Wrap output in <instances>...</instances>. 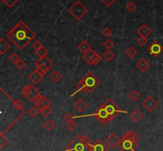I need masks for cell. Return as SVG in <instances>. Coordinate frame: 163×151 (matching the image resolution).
I'll list each match as a JSON object with an SVG mask.
<instances>
[{"label":"cell","instance_id":"6da1fadb","mask_svg":"<svg viewBox=\"0 0 163 151\" xmlns=\"http://www.w3.org/2000/svg\"><path fill=\"white\" fill-rule=\"evenodd\" d=\"M6 35L20 50L24 49L33 39L36 37V34L34 33V31L29 28L22 21H19Z\"/></svg>","mask_w":163,"mask_h":151},{"label":"cell","instance_id":"7a4b0ae2","mask_svg":"<svg viewBox=\"0 0 163 151\" xmlns=\"http://www.w3.org/2000/svg\"><path fill=\"white\" fill-rule=\"evenodd\" d=\"M119 113H127V112L122 110L114 100L111 99V98H109L108 100H107L105 101V103H104L103 105L97 108V110L93 114L87 115H80V116H74V118L95 116L100 121V123L101 124L105 126L108 123H110L117 115H119Z\"/></svg>","mask_w":163,"mask_h":151},{"label":"cell","instance_id":"3957f363","mask_svg":"<svg viewBox=\"0 0 163 151\" xmlns=\"http://www.w3.org/2000/svg\"><path fill=\"white\" fill-rule=\"evenodd\" d=\"M100 84V80L92 72H88L84 76L83 78H81L80 82H78L76 85L77 90L71 94V97H73L79 92H92Z\"/></svg>","mask_w":163,"mask_h":151},{"label":"cell","instance_id":"277c9868","mask_svg":"<svg viewBox=\"0 0 163 151\" xmlns=\"http://www.w3.org/2000/svg\"><path fill=\"white\" fill-rule=\"evenodd\" d=\"M139 135L135 131H127L123 136L118 145L122 151H136L138 147V140H139Z\"/></svg>","mask_w":163,"mask_h":151},{"label":"cell","instance_id":"5b68a950","mask_svg":"<svg viewBox=\"0 0 163 151\" xmlns=\"http://www.w3.org/2000/svg\"><path fill=\"white\" fill-rule=\"evenodd\" d=\"M92 145L84 140V136L79 135L68 145L65 151H91Z\"/></svg>","mask_w":163,"mask_h":151},{"label":"cell","instance_id":"8992f818","mask_svg":"<svg viewBox=\"0 0 163 151\" xmlns=\"http://www.w3.org/2000/svg\"><path fill=\"white\" fill-rule=\"evenodd\" d=\"M69 12L77 20H80L88 13V9L80 3V1H76L74 4H73L71 7L69 9Z\"/></svg>","mask_w":163,"mask_h":151},{"label":"cell","instance_id":"52a82bcc","mask_svg":"<svg viewBox=\"0 0 163 151\" xmlns=\"http://www.w3.org/2000/svg\"><path fill=\"white\" fill-rule=\"evenodd\" d=\"M22 93L30 102L34 101L40 96V93L38 89L32 84L24 87L22 90Z\"/></svg>","mask_w":163,"mask_h":151},{"label":"cell","instance_id":"ba28073f","mask_svg":"<svg viewBox=\"0 0 163 151\" xmlns=\"http://www.w3.org/2000/svg\"><path fill=\"white\" fill-rule=\"evenodd\" d=\"M147 51L154 57H158L163 52V46L158 41H155L148 47Z\"/></svg>","mask_w":163,"mask_h":151},{"label":"cell","instance_id":"9c48e42d","mask_svg":"<svg viewBox=\"0 0 163 151\" xmlns=\"http://www.w3.org/2000/svg\"><path fill=\"white\" fill-rule=\"evenodd\" d=\"M158 102L157 100L153 98L152 96H149L146 99L142 101V106L145 108L148 111V112H153V111L156 108L158 107Z\"/></svg>","mask_w":163,"mask_h":151},{"label":"cell","instance_id":"30bf717a","mask_svg":"<svg viewBox=\"0 0 163 151\" xmlns=\"http://www.w3.org/2000/svg\"><path fill=\"white\" fill-rule=\"evenodd\" d=\"M34 102L35 106L37 108H38L39 110H41L42 108L46 107V106H50L51 105V102L45 96H42V95H40L38 98L34 100Z\"/></svg>","mask_w":163,"mask_h":151},{"label":"cell","instance_id":"8fae6325","mask_svg":"<svg viewBox=\"0 0 163 151\" xmlns=\"http://www.w3.org/2000/svg\"><path fill=\"white\" fill-rule=\"evenodd\" d=\"M119 141H120V139L117 137L116 135H115V133H111L108 137H107V138L105 139L107 145L111 148H114L116 146H118Z\"/></svg>","mask_w":163,"mask_h":151},{"label":"cell","instance_id":"7c38bea8","mask_svg":"<svg viewBox=\"0 0 163 151\" xmlns=\"http://www.w3.org/2000/svg\"><path fill=\"white\" fill-rule=\"evenodd\" d=\"M34 65H35L36 67H38L39 65H44L47 68H49V69L50 70L53 67L54 63H53V62L49 59V57H47L46 56L42 57L41 59H38V60H37V61L34 63Z\"/></svg>","mask_w":163,"mask_h":151},{"label":"cell","instance_id":"4fadbf2b","mask_svg":"<svg viewBox=\"0 0 163 151\" xmlns=\"http://www.w3.org/2000/svg\"><path fill=\"white\" fill-rule=\"evenodd\" d=\"M108 147L103 142L98 139L92 145L91 151H107Z\"/></svg>","mask_w":163,"mask_h":151},{"label":"cell","instance_id":"5bb4252c","mask_svg":"<svg viewBox=\"0 0 163 151\" xmlns=\"http://www.w3.org/2000/svg\"><path fill=\"white\" fill-rule=\"evenodd\" d=\"M43 77H44V76H43L42 74H40V73L35 69L34 71L32 72L31 74L29 75V79L34 84L37 85L38 84L39 82L42 81Z\"/></svg>","mask_w":163,"mask_h":151},{"label":"cell","instance_id":"9a60e30c","mask_svg":"<svg viewBox=\"0 0 163 151\" xmlns=\"http://www.w3.org/2000/svg\"><path fill=\"white\" fill-rule=\"evenodd\" d=\"M74 108L79 112V113H83L84 111L85 110L86 108L88 107V104L86 103L84 100H83L82 98H79L73 105Z\"/></svg>","mask_w":163,"mask_h":151},{"label":"cell","instance_id":"2e32d148","mask_svg":"<svg viewBox=\"0 0 163 151\" xmlns=\"http://www.w3.org/2000/svg\"><path fill=\"white\" fill-rule=\"evenodd\" d=\"M150 63H149L146 59H144V58H142V59H140L139 61L136 63V67H137L138 69L140 70V71L142 72L146 71L150 67Z\"/></svg>","mask_w":163,"mask_h":151},{"label":"cell","instance_id":"e0dca14e","mask_svg":"<svg viewBox=\"0 0 163 151\" xmlns=\"http://www.w3.org/2000/svg\"><path fill=\"white\" fill-rule=\"evenodd\" d=\"M138 34H139L141 36H144V37H147L151 34L152 33V30L150 29L149 27H148L146 25L143 24L141 27H140L137 30Z\"/></svg>","mask_w":163,"mask_h":151},{"label":"cell","instance_id":"ac0fdd59","mask_svg":"<svg viewBox=\"0 0 163 151\" xmlns=\"http://www.w3.org/2000/svg\"><path fill=\"white\" fill-rule=\"evenodd\" d=\"M130 117L131 119L132 120L135 122V123H138V122H139L140 120H142L143 117H144V115L142 114V112H140L138 109H135L132 112L131 114H130Z\"/></svg>","mask_w":163,"mask_h":151},{"label":"cell","instance_id":"d6986e66","mask_svg":"<svg viewBox=\"0 0 163 151\" xmlns=\"http://www.w3.org/2000/svg\"><path fill=\"white\" fill-rule=\"evenodd\" d=\"M78 49L80 50L81 52L83 54L86 53L87 51H88L89 50H90L92 48H91V45L89 44H88V42L86 41H81L80 42V44H78V46H77Z\"/></svg>","mask_w":163,"mask_h":151},{"label":"cell","instance_id":"ffe728a7","mask_svg":"<svg viewBox=\"0 0 163 151\" xmlns=\"http://www.w3.org/2000/svg\"><path fill=\"white\" fill-rule=\"evenodd\" d=\"M11 48V44L4 40L3 38H0V54L3 55L8 49Z\"/></svg>","mask_w":163,"mask_h":151},{"label":"cell","instance_id":"44dd1931","mask_svg":"<svg viewBox=\"0 0 163 151\" xmlns=\"http://www.w3.org/2000/svg\"><path fill=\"white\" fill-rule=\"evenodd\" d=\"M101 61H102V57H101L97 52H96L95 55L92 56V58L91 59L88 65H90V66H96V65H98Z\"/></svg>","mask_w":163,"mask_h":151},{"label":"cell","instance_id":"7402d4cb","mask_svg":"<svg viewBox=\"0 0 163 151\" xmlns=\"http://www.w3.org/2000/svg\"><path fill=\"white\" fill-rule=\"evenodd\" d=\"M11 101H12V104H13L14 107L17 108L18 110L21 111L22 113H25V111L23 110V107H24V104L23 102L21 100H14L12 98H11Z\"/></svg>","mask_w":163,"mask_h":151},{"label":"cell","instance_id":"603a6c76","mask_svg":"<svg viewBox=\"0 0 163 151\" xmlns=\"http://www.w3.org/2000/svg\"><path fill=\"white\" fill-rule=\"evenodd\" d=\"M61 78H62V75L57 71H55L54 72H53L51 75H50V79L52 80L53 82H55V83L59 82L61 80Z\"/></svg>","mask_w":163,"mask_h":151},{"label":"cell","instance_id":"cb8c5ba5","mask_svg":"<svg viewBox=\"0 0 163 151\" xmlns=\"http://www.w3.org/2000/svg\"><path fill=\"white\" fill-rule=\"evenodd\" d=\"M95 53H96V51H94L93 49L91 48L90 50L88 51H87L86 53L83 54V56H82V58H83L84 60H85L88 63H89V62H90L91 59L92 58V56H93L94 55H95Z\"/></svg>","mask_w":163,"mask_h":151},{"label":"cell","instance_id":"d4e9b609","mask_svg":"<svg viewBox=\"0 0 163 151\" xmlns=\"http://www.w3.org/2000/svg\"><path fill=\"white\" fill-rule=\"evenodd\" d=\"M137 54L138 51L134 48V47L132 46L129 47V48L127 49V51H126V55H127L128 57H130L131 59H133L134 57L136 56Z\"/></svg>","mask_w":163,"mask_h":151},{"label":"cell","instance_id":"484cf974","mask_svg":"<svg viewBox=\"0 0 163 151\" xmlns=\"http://www.w3.org/2000/svg\"><path fill=\"white\" fill-rule=\"evenodd\" d=\"M128 98H129L132 101H136V100L140 98V94L138 93L137 90H133L129 93V94H128Z\"/></svg>","mask_w":163,"mask_h":151},{"label":"cell","instance_id":"4316f807","mask_svg":"<svg viewBox=\"0 0 163 151\" xmlns=\"http://www.w3.org/2000/svg\"><path fill=\"white\" fill-rule=\"evenodd\" d=\"M36 70L40 73V74H42L43 76H45V74H48V72L49 71V68H47L44 65H39L38 67H36Z\"/></svg>","mask_w":163,"mask_h":151},{"label":"cell","instance_id":"83f0119b","mask_svg":"<svg viewBox=\"0 0 163 151\" xmlns=\"http://www.w3.org/2000/svg\"><path fill=\"white\" fill-rule=\"evenodd\" d=\"M43 126H44V127L46 129L47 131H52L53 129L55 127L54 123H53L51 120H47L44 123Z\"/></svg>","mask_w":163,"mask_h":151},{"label":"cell","instance_id":"f1b7e54d","mask_svg":"<svg viewBox=\"0 0 163 151\" xmlns=\"http://www.w3.org/2000/svg\"><path fill=\"white\" fill-rule=\"evenodd\" d=\"M40 113H42V115L45 117H48L51 113H52V108H50V106H46V107L43 108L40 110Z\"/></svg>","mask_w":163,"mask_h":151},{"label":"cell","instance_id":"f546056e","mask_svg":"<svg viewBox=\"0 0 163 151\" xmlns=\"http://www.w3.org/2000/svg\"><path fill=\"white\" fill-rule=\"evenodd\" d=\"M39 113H40V110H39L38 108H37V107L30 108L28 111L29 115H30V116L33 118L36 117L37 115H38Z\"/></svg>","mask_w":163,"mask_h":151},{"label":"cell","instance_id":"4dcf8cb0","mask_svg":"<svg viewBox=\"0 0 163 151\" xmlns=\"http://www.w3.org/2000/svg\"><path fill=\"white\" fill-rule=\"evenodd\" d=\"M8 59H9V61L11 62V63H12L15 65V64L17 63L20 59H21V58L18 56V55H17L16 53H12L11 56H9Z\"/></svg>","mask_w":163,"mask_h":151},{"label":"cell","instance_id":"1f68e13d","mask_svg":"<svg viewBox=\"0 0 163 151\" xmlns=\"http://www.w3.org/2000/svg\"><path fill=\"white\" fill-rule=\"evenodd\" d=\"M103 57L106 59L107 61H111V59L115 57V54L111 51V50H107L104 53Z\"/></svg>","mask_w":163,"mask_h":151},{"label":"cell","instance_id":"d6a6232c","mask_svg":"<svg viewBox=\"0 0 163 151\" xmlns=\"http://www.w3.org/2000/svg\"><path fill=\"white\" fill-rule=\"evenodd\" d=\"M36 54L37 56H38L39 59H41L42 57L46 56L47 54H48V50L45 47H43L41 49H39L38 51H36Z\"/></svg>","mask_w":163,"mask_h":151},{"label":"cell","instance_id":"836d02e7","mask_svg":"<svg viewBox=\"0 0 163 151\" xmlns=\"http://www.w3.org/2000/svg\"><path fill=\"white\" fill-rule=\"evenodd\" d=\"M9 142V140L4 136V134H0V149H3Z\"/></svg>","mask_w":163,"mask_h":151},{"label":"cell","instance_id":"e575fe53","mask_svg":"<svg viewBox=\"0 0 163 151\" xmlns=\"http://www.w3.org/2000/svg\"><path fill=\"white\" fill-rule=\"evenodd\" d=\"M104 46L107 50H111V49L114 47V43H113L110 39H107V41H104Z\"/></svg>","mask_w":163,"mask_h":151},{"label":"cell","instance_id":"d590c367","mask_svg":"<svg viewBox=\"0 0 163 151\" xmlns=\"http://www.w3.org/2000/svg\"><path fill=\"white\" fill-rule=\"evenodd\" d=\"M2 2L5 3V5L9 8L13 7L15 5L18 0H2Z\"/></svg>","mask_w":163,"mask_h":151},{"label":"cell","instance_id":"8d00e7d4","mask_svg":"<svg viewBox=\"0 0 163 151\" xmlns=\"http://www.w3.org/2000/svg\"><path fill=\"white\" fill-rule=\"evenodd\" d=\"M138 44H140L141 46H145L146 44L148 43L147 37H144V36H139V38H138L137 40Z\"/></svg>","mask_w":163,"mask_h":151},{"label":"cell","instance_id":"74e56055","mask_svg":"<svg viewBox=\"0 0 163 151\" xmlns=\"http://www.w3.org/2000/svg\"><path fill=\"white\" fill-rule=\"evenodd\" d=\"M15 66L17 67V68H18V69H19L20 71H22V70H23L24 68L26 67V62L21 59L20 60H19V61L18 62V63H17L15 64Z\"/></svg>","mask_w":163,"mask_h":151},{"label":"cell","instance_id":"f35d334b","mask_svg":"<svg viewBox=\"0 0 163 151\" xmlns=\"http://www.w3.org/2000/svg\"><path fill=\"white\" fill-rule=\"evenodd\" d=\"M112 33H113L112 31L109 28H105L104 30L102 31V34H103L105 37H107V38H109L110 36H112Z\"/></svg>","mask_w":163,"mask_h":151},{"label":"cell","instance_id":"ab89813d","mask_svg":"<svg viewBox=\"0 0 163 151\" xmlns=\"http://www.w3.org/2000/svg\"><path fill=\"white\" fill-rule=\"evenodd\" d=\"M73 118H74V116H73V115L69 113H67L64 116H63L64 120H65V122H67V123H69L71 121H73Z\"/></svg>","mask_w":163,"mask_h":151},{"label":"cell","instance_id":"60d3db41","mask_svg":"<svg viewBox=\"0 0 163 151\" xmlns=\"http://www.w3.org/2000/svg\"><path fill=\"white\" fill-rule=\"evenodd\" d=\"M76 127H77V124H76L73 120L69 122V123H67V124H66V127H67L69 131H73Z\"/></svg>","mask_w":163,"mask_h":151},{"label":"cell","instance_id":"b9f144b4","mask_svg":"<svg viewBox=\"0 0 163 151\" xmlns=\"http://www.w3.org/2000/svg\"><path fill=\"white\" fill-rule=\"evenodd\" d=\"M43 44H42V43L41 42V41H36L35 42H34V44H33V48H34L36 51H38L39 49H41L42 48H43Z\"/></svg>","mask_w":163,"mask_h":151},{"label":"cell","instance_id":"7bdbcfd3","mask_svg":"<svg viewBox=\"0 0 163 151\" xmlns=\"http://www.w3.org/2000/svg\"><path fill=\"white\" fill-rule=\"evenodd\" d=\"M136 8H137V6L135 5L133 2H129L127 5V9L129 10L130 12H133L134 10H136Z\"/></svg>","mask_w":163,"mask_h":151},{"label":"cell","instance_id":"ee69618b","mask_svg":"<svg viewBox=\"0 0 163 151\" xmlns=\"http://www.w3.org/2000/svg\"><path fill=\"white\" fill-rule=\"evenodd\" d=\"M103 3L107 6H110L114 3V0H103Z\"/></svg>","mask_w":163,"mask_h":151},{"label":"cell","instance_id":"f6af8a7d","mask_svg":"<svg viewBox=\"0 0 163 151\" xmlns=\"http://www.w3.org/2000/svg\"><path fill=\"white\" fill-rule=\"evenodd\" d=\"M150 1H154V0H150Z\"/></svg>","mask_w":163,"mask_h":151}]
</instances>
